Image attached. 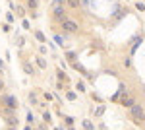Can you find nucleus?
I'll list each match as a JSON object with an SVG mask.
<instances>
[{
    "label": "nucleus",
    "mask_w": 145,
    "mask_h": 130,
    "mask_svg": "<svg viewBox=\"0 0 145 130\" xmlns=\"http://www.w3.org/2000/svg\"><path fill=\"white\" fill-rule=\"evenodd\" d=\"M62 27H64L66 31H70V33L78 31V23H76V22H72V20H64V23H62Z\"/></svg>",
    "instance_id": "f03ea898"
},
{
    "label": "nucleus",
    "mask_w": 145,
    "mask_h": 130,
    "mask_svg": "<svg viewBox=\"0 0 145 130\" xmlns=\"http://www.w3.org/2000/svg\"><path fill=\"white\" fill-rule=\"evenodd\" d=\"M130 111H132V119L135 120V122H137V124H141V122H145V111L141 107H139V105H132V107H130Z\"/></svg>",
    "instance_id": "f257e3e1"
},
{
    "label": "nucleus",
    "mask_w": 145,
    "mask_h": 130,
    "mask_svg": "<svg viewBox=\"0 0 145 130\" xmlns=\"http://www.w3.org/2000/svg\"><path fill=\"white\" fill-rule=\"evenodd\" d=\"M39 66H41V68H45V66H46V62L43 60V58H39Z\"/></svg>",
    "instance_id": "6e6552de"
},
{
    "label": "nucleus",
    "mask_w": 145,
    "mask_h": 130,
    "mask_svg": "<svg viewBox=\"0 0 145 130\" xmlns=\"http://www.w3.org/2000/svg\"><path fill=\"white\" fill-rule=\"evenodd\" d=\"M4 101H6V103H8V107H18V103H16V99L14 97H10V95H6V97H4Z\"/></svg>",
    "instance_id": "7ed1b4c3"
},
{
    "label": "nucleus",
    "mask_w": 145,
    "mask_h": 130,
    "mask_svg": "<svg viewBox=\"0 0 145 130\" xmlns=\"http://www.w3.org/2000/svg\"><path fill=\"white\" fill-rule=\"evenodd\" d=\"M68 6L70 8H79V0H68Z\"/></svg>",
    "instance_id": "39448f33"
},
{
    "label": "nucleus",
    "mask_w": 145,
    "mask_h": 130,
    "mask_svg": "<svg viewBox=\"0 0 145 130\" xmlns=\"http://www.w3.org/2000/svg\"><path fill=\"white\" fill-rule=\"evenodd\" d=\"M124 105H126V107H132V105H134V99H130V97H124V101H122Z\"/></svg>",
    "instance_id": "423d86ee"
},
{
    "label": "nucleus",
    "mask_w": 145,
    "mask_h": 130,
    "mask_svg": "<svg viewBox=\"0 0 145 130\" xmlns=\"http://www.w3.org/2000/svg\"><path fill=\"white\" fill-rule=\"evenodd\" d=\"M23 70H25V72H27V74H29V76H33V74H35L33 66L29 64V62H25V64H23Z\"/></svg>",
    "instance_id": "20e7f679"
},
{
    "label": "nucleus",
    "mask_w": 145,
    "mask_h": 130,
    "mask_svg": "<svg viewBox=\"0 0 145 130\" xmlns=\"http://www.w3.org/2000/svg\"><path fill=\"white\" fill-rule=\"evenodd\" d=\"M29 6L31 8H37V0H29Z\"/></svg>",
    "instance_id": "0eeeda50"
},
{
    "label": "nucleus",
    "mask_w": 145,
    "mask_h": 130,
    "mask_svg": "<svg viewBox=\"0 0 145 130\" xmlns=\"http://www.w3.org/2000/svg\"><path fill=\"white\" fill-rule=\"evenodd\" d=\"M2 89H4V86H2V82H0V91H2Z\"/></svg>",
    "instance_id": "1a4fd4ad"
}]
</instances>
